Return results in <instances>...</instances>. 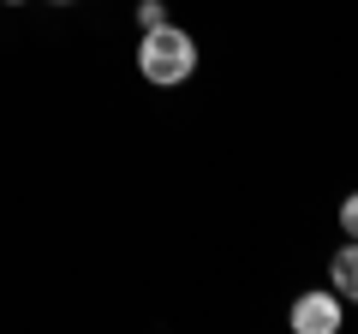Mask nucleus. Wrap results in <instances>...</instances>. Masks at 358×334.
I'll return each instance as SVG.
<instances>
[{"mask_svg": "<svg viewBox=\"0 0 358 334\" xmlns=\"http://www.w3.org/2000/svg\"><path fill=\"white\" fill-rule=\"evenodd\" d=\"M138 72L150 78L155 90L185 84V78L197 72V42H192V30H179V24L143 30V42H138Z\"/></svg>", "mask_w": 358, "mask_h": 334, "instance_id": "f257e3e1", "label": "nucleus"}, {"mask_svg": "<svg viewBox=\"0 0 358 334\" xmlns=\"http://www.w3.org/2000/svg\"><path fill=\"white\" fill-rule=\"evenodd\" d=\"M287 322H293V334H341V322H346V305H341V293H299L293 298V310H287Z\"/></svg>", "mask_w": 358, "mask_h": 334, "instance_id": "f03ea898", "label": "nucleus"}, {"mask_svg": "<svg viewBox=\"0 0 358 334\" xmlns=\"http://www.w3.org/2000/svg\"><path fill=\"white\" fill-rule=\"evenodd\" d=\"M329 286L341 298H352L358 305V239H346L341 251H334V263H329Z\"/></svg>", "mask_w": 358, "mask_h": 334, "instance_id": "7ed1b4c3", "label": "nucleus"}, {"mask_svg": "<svg viewBox=\"0 0 358 334\" xmlns=\"http://www.w3.org/2000/svg\"><path fill=\"white\" fill-rule=\"evenodd\" d=\"M341 233H346V239H358V191L341 197Z\"/></svg>", "mask_w": 358, "mask_h": 334, "instance_id": "20e7f679", "label": "nucleus"}, {"mask_svg": "<svg viewBox=\"0 0 358 334\" xmlns=\"http://www.w3.org/2000/svg\"><path fill=\"white\" fill-rule=\"evenodd\" d=\"M138 24H143V30L167 24V6H162V0H143V6H138Z\"/></svg>", "mask_w": 358, "mask_h": 334, "instance_id": "39448f33", "label": "nucleus"}, {"mask_svg": "<svg viewBox=\"0 0 358 334\" xmlns=\"http://www.w3.org/2000/svg\"><path fill=\"white\" fill-rule=\"evenodd\" d=\"M48 6H72V0H48Z\"/></svg>", "mask_w": 358, "mask_h": 334, "instance_id": "423d86ee", "label": "nucleus"}, {"mask_svg": "<svg viewBox=\"0 0 358 334\" xmlns=\"http://www.w3.org/2000/svg\"><path fill=\"white\" fill-rule=\"evenodd\" d=\"M6 6H18V0H6Z\"/></svg>", "mask_w": 358, "mask_h": 334, "instance_id": "0eeeda50", "label": "nucleus"}]
</instances>
